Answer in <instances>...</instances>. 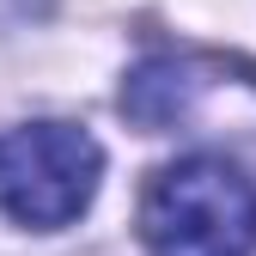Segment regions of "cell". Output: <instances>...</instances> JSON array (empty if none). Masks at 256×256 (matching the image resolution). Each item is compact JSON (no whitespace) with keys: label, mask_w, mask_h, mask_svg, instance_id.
<instances>
[{"label":"cell","mask_w":256,"mask_h":256,"mask_svg":"<svg viewBox=\"0 0 256 256\" xmlns=\"http://www.w3.org/2000/svg\"><path fill=\"white\" fill-rule=\"evenodd\" d=\"M140 244L152 256H250L256 183L214 152H189L152 171L140 196Z\"/></svg>","instance_id":"cell-1"},{"label":"cell","mask_w":256,"mask_h":256,"mask_svg":"<svg viewBox=\"0 0 256 256\" xmlns=\"http://www.w3.org/2000/svg\"><path fill=\"white\" fill-rule=\"evenodd\" d=\"M232 74H250V68H232L220 55H152L122 80V116L146 134L196 128L232 92Z\"/></svg>","instance_id":"cell-3"},{"label":"cell","mask_w":256,"mask_h":256,"mask_svg":"<svg viewBox=\"0 0 256 256\" xmlns=\"http://www.w3.org/2000/svg\"><path fill=\"white\" fill-rule=\"evenodd\" d=\"M104 146L74 122H24L0 134V214L30 232H61L92 208Z\"/></svg>","instance_id":"cell-2"}]
</instances>
